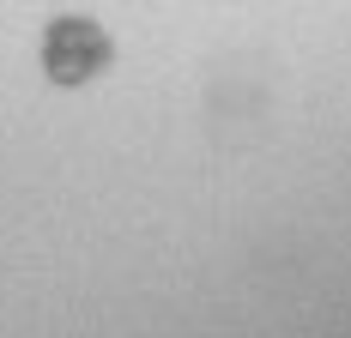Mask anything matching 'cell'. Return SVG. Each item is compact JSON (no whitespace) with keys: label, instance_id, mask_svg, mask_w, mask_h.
Masks as SVG:
<instances>
[{"label":"cell","instance_id":"6da1fadb","mask_svg":"<svg viewBox=\"0 0 351 338\" xmlns=\"http://www.w3.org/2000/svg\"><path fill=\"white\" fill-rule=\"evenodd\" d=\"M43 73L55 79V85H91L97 73H109L115 61V42H109L104 25H91V18H55L49 31H43Z\"/></svg>","mask_w":351,"mask_h":338}]
</instances>
